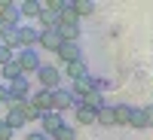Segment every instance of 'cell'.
<instances>
[{
    "instance_id": "cell-19",
    "label": "cell",
    "mask_w": 153,
    "mask_h": 140,
    "mask_svg": "<svg viewBox=\"0 0 153 140\" xmlns=\"http://www.w3.org/2000/svg\"><path fill=\"white\" fill-rule=\"evenodd\" d=\"M37 24H40V31H55L58 15H55V12H49V9H43L40 15H37Z\"/></svg>"
},
{
    "instance_id": "cell-17",
    "label": "cell",
    "mask_w": 153,
    "mask_h": 140,
    "mask_svg": "<svg viewBox=\"0 0 153 140\" xmlns=\"http://www.w3.org/2000/svg\"><path fill=\"white\" fill-rule=\"evenodd\" d=\"M61 76H71V79L89 76V64H86V61H74V64H65V73H61Z\"/></svg>"
},
{
    "instance_id": "cell-11",
    "label": "cell",
    "mask_w": 153,
    "mask_h": 140,
    "mask_svg": "<svg viewBox=\"0 0 153 140\" xmlns=\"http://www.w3.org/2000/svg\"><path fill=\"white\" fill-rule=\"evenodd\" d=\"M74 116H76V122L80 125H98V110H92L89 104H74Z\"/></svg>"
},
{
    "instance_id": "cell-27",
    "label": "cell",
    "mask_w": 153,
    "mask_h": 140,
    "mask_svg": "<svg viewBox=\"0 0 153 140\" xmlns=\"http://www.w3.org/2000/svg\"><path fill=\"white\" fill-rule=\"evenodd\" d=\"M144 110H147V119H150V128H153V104H150V107H144Z\"/></svg>"
},
{
    "instance_id": "cell-28",
    "label": "cell",
    "mask_w": 153,
    "mask_h": 140,
    "mask_svg": "<svg viewBox=\"0 0 153 140\" xmlns=\"http://www.w3.org/2000/svg\"><path fill=\"white\" fill-rule=\"evenodd\" d=\"M6 31H9V24H6V21H0V37H3Z\"/></svg>"
},
{
    "instance_id": "cell-13",
    "label": "cell",
    "mask_w": 153,
    "mask_h": 140,
    "mask_svg": "<svg viewBox=\"0 0 153 140\" xmlns=\"http://www.w3.org/2000/svg\"><path fill=\"white\" fill-rule=\"evenodd\" d=\"M58 46H61V40H58V34H55V31H40L37 49H46V52H58Z\"/></svg>"
},
{
    "instance_id": "cell-12",
    "label": "cell",
    "mask_w": 153,
    "mask_h": 140,
    "mask_svg": "<svg viewBox=\"0 0 153 140\" xmlns=\"http://www.w3.org/2000/svg\"><path fill=\"white\" fill-rule=\"evenodd\" d=\"M55 34H58V40L61 43H80V34H83V28L80 24H55Z\"/></svg>"
},
{
    "instance_id": "cell-4",
    "label": "cell",
    "mask_w": 153,
    "mask_h": 140,
    "mask_svg": "<svg viewBox=\"0 0 153 140\" xmlns=\"http://www.w3.org/2000/svg\"><path fill=\"white\" fill-rule=\"evenodd\" d=\"M68 92H71V97L76 100V104H80L86 95L95 92V85H92V73H89V76H80V79H71V88H68Z\"/></svg>"
},
{
    "instance_id": "cell-14",
    "label": "cell",
    "mask_w": 153,
    "mask_h": 140,
    "mask_svg": "<svg viewBox=\"0 0 153 140\" xmlns=\"http://www.w3.org/2000/svg\"><path fill=\"white\" fill-rule=\"evenodd\" d=\"M40 12H43V3H40V0H25V3H19V15H22V18L37 21Z\"/></svg>"
},
{
    "instance_id": "cell-15",
    "label": "cell",
    "mask_w": 153,
    "mask_h": 140,
    "mask_svg": "<svg viewBox=\"0 0 153 140\" xmlns=\"http://www.w3.org/2000/svg\"><path fill=\"white\" fill-rule=\"evenodd\" d=\"M129 128H138V131L150 128V119H147V110H144V107H132V116H129Z\"/></svg>"
},
{
    "instance_id": "cell-23",
    "label": "cell",
    "mask_w": 153,
    "mask_h": 140,
    "mask_svg": "<svg viewBox=\"0 0 153 140\" xmlns=\"http://www.w3.org/2000/svg\"><path fill=\"white\" fill-rule=\"evenodd\" d=\"M12 58H16V52H12V49H6L3 43H0V67H3V64H9Z\"/></svg>"
},
{
    "instance_id": "cell-26",
    "label": "cell",
    "mask_w": 153,
    "mask_h": 140,
    "mask_svg": "<svg viewBox=\"0 0 153 140\" xmlns=\"http://www.w3.org/2000/svg\"><path fill=\"white\" fill-rule=\"evenodd\" d=\"M25 140H49V137H46L43 131H31V134H28V137H25Z\"/></svg>"
},
{
    "instance_id": "cell-9",
    "label": "cell",
    "mask_w": 153,
    "mask_h": 140,
    "mask_svg": "<svg viewBox=\"0 0 153 140\" xmlns=\"http://www.w3.org/2000/svg\"><path fill=\"white\" fill-rule=\"evenodd\" d=\"M74 104L76 100L71 97L68 88H55L52 92V113H68V110H74Z\"/></svg>"
},
{
    "instance_id": "cell-21",
    "label": "cell",
    "mask_w": 153,
    "mask_h": 140,
    "mask_svg": "<svg viewBox=\"0 0 153 140\" xmlns=\"http://www.w3.org/2000/svg\"><path fill=\"white\" fill-rule=\"evenodd\" d=\"M49 140H76V128H74V125H61Z\"/></svg>"
},
{
    "instance_id": "cell-22",
    "label": "cell",
    "mask_w": 153,
    "mask_h": 140,
    "mask_svg": "<svg viewBox=\"0 0 153 140\" xmlns=\"http://www.w3.org/2000/svg\"><path fill=\"white\" fill-rule=\"evenodd\" d=\"M98 125H104V128H110V125H113V110H110V107L98 110Z\"/></svg>"
},
{
    "instance_id": "cell-20",
    "label": "cell",
    "mask_w": 153,
    "mask_h": 140,
    "mask_svg": "<svg viewBox=\"0 0 153 140\" xmlns=\"http://www.w3.org/2000/svg\"><path fill=\"white\" fill-rule=\"evenodd\" d=\"M74 12H76V18L83 21V15H92L95 12V3L92 0H74Z\"/></svg>"
},
{
    "instance_id": "cell-5",
    "label": "cell",
    "mask_w": 153,
    "mask_h": 140,
    "mask_svg": "<svg viewBox=\"0 0 153 140\" xmlns=\"http://www.w3.org/2000/svg\"><path fill=\"white\" fill-rule=\"evenodd\" d=\"M19 49H37V40H40V28L34 24H19Z\"/></svg>"
},
{
    "instance_id": "cell-6",
    "label": "cell",
    "mask_w": 153,
    "mask_h": 140,
    "mask_svg": "<svg viewBox=\"0 0 153 140\" xmlns=\"http://www.w3.org/2000/svg\"><path fill=\"white\" fill-rule=\"evenodd\" d=\"M0 21H6L9 28H19V24H22L19 3H12V0H0Z\"/></svg>"
},
{
    "instance_id": "cell-7",
    "label": "cell",
    "mask_w": 153,
    "mask_h": 140,
    "mask_svg": "<svg viewBox=\"0 0 153 140\" xmlns=\"http://www.w3.org/2000/svg\"><path fill=\"white\" fill-rule=\"evenodd\" d=\"M55 55L61 58V64H74V61H83V46L80 43H61Z\"/></svg>"
},
{
    "instance_id": "cell-24",
    "label": "cell",
    "mask_w": 153,
    "mask_h": 140,
    "mask_svg": "<svg viewBox=\"0 0 153 140\" xmlns=\"http://www.w3.org/2000/svg\"><path fill=\"white\" fill-rule=\"evenodd\" d=\"M12 134H16V131L6 125V119H0V140H12Z\"/></svg>"
},
{
    "instance_id": "cell-16",
    "label": "cell",
    "mask_w": 153,
    "mask_h": 140,
    "mask_svg": "<svg viewBox=\"0 0 153 140\" xmlns=\"http://www.w3.org/2000/svg\"><path fill=\"white\" fill-rule=\"evenodd\" d=\"M113 125H126L129 128V116H132V104H113Z\"/></svg>"
},
{
    "instance_id": "cell-18",
    "label": "cell",
    "mask_w": 153,
    "mask_h": 140,
    "mask_svg": "<svg viewBox=\"0 0 153 140\" xmlns=\"http://www.w3.org/2000/svg\"><path fill=\"white\" fill-rule=\"evenodd\" d=\"M19 76H22V70H19V64H16V58H12L9 61V64H3V67H0V82H12V79H19Z\"/></svg>"
},
{
    "instance_id": "cell-10",
    "label": "cell",
    "mask_w": 153,
    "mask_h": 140,
    "mask_svg": "<svg viewBox=\"0 0 153 140\" xmlns=\"http://www.w3.org/2000/svg\"><path fill=\"white\" fill-rule=\"evenodd\" d=\"M28 104H31L34 110H40V113H49V110H52V92H46V88H37V92H31Z\"/></svg>"
},
{
    "instance_id": "cell-8",
    "label": "cell",
    "mask_w": 153,
    "mask_h": 140,
    "mask_svg": "<svg viewBox=\"0 0 153 140\" xmlns=\"http://www.w3.org/2000/svg\"><path fill=\"white\" fill-rule=\"evenodd\" d=\"M61 125H68L65 119H61V113H52V110H49V113H43V116H40V131H43L46 137H52Z\"/></svg>"
},
{
    "instance_id": "cell-3",
    "label": "cell",
    "mask_w": 153,
    "mask_h": 140,
    "mask_svg": "<svg viewBox=\"0 0 153 140\" xmlns=\"http://www.w3.org/2000/svg\"><path fill=\"white\" fill-rule=\"evenodd\" d=\"M6 92H9V100H28L34 88H31V79H28V76H19V79L6 82Z\"/></svg>"
},
{
    "instance_id": "cell-2",
    "label": "cell",
    "mask_w": 153,
    "mask_h": 140,
    "mask_svg": "<svg viewBox=\"0 0 153 140\" xmlns=\"http://www.w3.org/2000/svg\"><path fill=\"white\" fill-rule=\"evenodd\" d=\"M37 79H40V88H46V92H55V88H61V73L55 64H40V70L34 73Z\"/></svg>"
},
{
    "instance_id": "cell-1",
    "label": "cell",
    "mask_w": 153,
    "mask_h": 140,
    "mask_svg": "<svg viewBox=\"0 0 153 140\" xmlns=\"http://www.w3.org/2000/svg\"><path fill=\"white\" fill-rule=\"evenodd\" d=\"M16 64H19L22 76H28V79H31V73H37L40 64H43L40 49H19V52H16Z\"/></svg>"
},
{
    "instance_id": "cell-25",
    "label": "cell",
    "mask_w": 153,
    "mask_h": 140,
    "mask_svg": "<svg viewBox=\"0 0 153 140\" xmlns=\"http://www.w3.org/2000/svg\"><path fill=\"white\" fill-rule=\"evenodd\" d=\"M9 104V92H6V85L0 82V107H6Z\"/></svg>"
}]
</instances>
